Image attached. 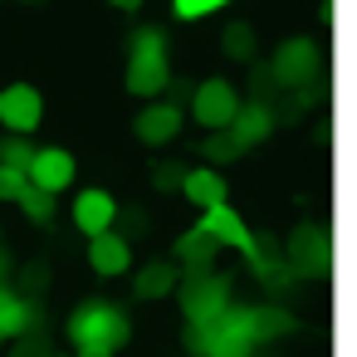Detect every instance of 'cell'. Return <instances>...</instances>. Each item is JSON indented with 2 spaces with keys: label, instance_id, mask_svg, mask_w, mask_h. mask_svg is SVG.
<instances>
[{
  "label": "cell",
  "instance_id": "obj_11",
  "mask_svg": "<svg viewBox=\"0 0 357 357\" xmlns=\"http://www.w3.org/2000/svg\"><path fill=\"white\" fill-rule=\"evenodd\" d=\"M89 264H93V274L118 279V274H128V269H132V245H128L123 235L103 230V235H93V240H89Z\"/></svg>",
  "mask_w": 357,
  "mask_h": 357
},
{
  "label": "cell",
  "instance_id": "obj_9",
  "mask_svg": "<svg viewBox=\"0 0 357 357\" xmlns=\"http://www.w3.org/2000/svg\"><path fill=\"white\" fill-rule=\"evenodd\" d=\"M201 230L215 240V245H230V250H240L245 259H255L259 264V245H255V235H250V225L235 215V206H215V211H201Z\"/></svg>",
  "mask_w": 357,
  "mask_h": 357
},
{
  "label": "cell",
  "instance_id": "obj_22",
  "mask_svg": "<svg viewBox=\"0 0 357 357\" xmlns=\"http://www.w3.org/2000/svg\"><path fill=\"white\" fill-rule=\"evenodd\" d=\"M230 0H172V10L181 15V20H201V15H211V10H225Z\"/></svg>",
  "mask_w": 357,
  "mask_h": 357
},
{
  "label": "cell",
  "instance_id": "obj_23",
  "mask_svg": "<svg viewBox=\"0 0 357 357\" xmlns=\"http://www.w3.org/2000/svg\"><path fill=\"white\" fill-rule=\"evenodd\" d=\"M20 191H25V172L0 167V201H20Z\"/></svg>",
  "mask_w": 357,
  "mask_h": 357
},
{
  "label": "cell",
  "instance_id": "obj_15",
  "mask_svg": "<svg viewBox=\"0 0 357 357\" xmlns=\"http://www.w3.org/2000/svg\"><path fill=\"white\" fill-rule=\"evenodd\" d=\"M289 255H294V264H298L303 274H323V264H328V250H323V235H318V230H298Z\"/></svg>",
  "mask_w": 357,
  "mask_h": 357
},
{
  "label": "cell",
  "instance_id": "obj_2",
  "mask_svg": "<svg viewBox=\"0 0 357 357\" xmlns=\"http://www.w3.org/2000/svg\"><path fill=\"white\" fill-rule=\"evenodd\" d=\"M128 333H132L128 313H123L118 303H108V298H89V303H79V308L69 313V337H74V347L118 352V347L128 342Z\"/></svg>",
  "mask_w": 357,
  "mask_h": 357
},
{
  "label": "cell",
  "instance_id": "obj_12",
  "mask_svg": "<svg viewBox=\"0 0 357 357\" xmlns=\"http://www.w3.org/2000/svg\"><path fill=\"white\" fill-rule=\"evenodd\" d=\"M132 128H137V137H142L147 147H162V142H172V137L181 132V108H176V103H147Z\"/></svg>",
  "mask_w": 357,
  "mask_h": 357
},
{
  "label": "cell",
  "instance_id": "obj_24",
  "mask_svg": "<svg viewBox=\"0 0 357 357\" xmlns=\"http://www.w3.org/2000/svg\"><path fill=\"white\" fill-rule=\"evenodd\" d=\"M181 176H186V172H176V167L167 162V167H157V172H152V186H157V191H176V186H181Z\"/></svg>",
  "mask_w": 357,
  "mask_h": 357
},
{
  "label": "cell",
  "instance_id": "obj_8",
  "mask_svg": "<svg viewBox=\"0 0 357 357\" xmlns=\"http://www.w3.org/2000/svg\"><path fill=\"white\" fill-rule=\"evenodd\" d=\"M181 308H186V318L196 323V328H206V323H215L225 308H230V284L225 279H191L186 289H181Z\"/></svg>",
  "mask_w": 357,
  "mask_h": 357
},
{
  "label": "cell",
  "instance_id": "obj_25",
  "mask_svg": "<svg viewBox=\"0 0 357 357\" xmlns=\"http://www.w3.org/2000/svg\"><path fill=\"white\" fill-rule=\"evenodd\" d=\"M79 357H113V352H98V347H79Z\"/></svg>",
  "mask_w": 357,
  "mask_h": 357
},
{
  "label": "cell",
  "instance_id": "obj_1",
  "mask_svg": "<svg viewBox=\"0 0 357 357\" xmlns=\"http://www.w3.org/2000/svg\"><path fill=\"white\" fill-rule=\"evenodd\" d=\"M284 328H294L289 313H269V308H225L215 323L196 328L191 342H196V352H206V357H250V347H255L259 337L284 333Z\"/></svg>",
  "mask_w": 357,
  "mask_h": 357
},
{
  "label": "cell",
  "instance_id": "obj_20",
  "mask_svg": "<svg viewBox=\"0 0 357 357\" xmlns=\"http://www.w3.org/2000/svg\"><path fill=\"white\" fill-rule=\"evenodd\" d=\"M20 206H25V215H30V220H40V225L54 215V196H45V191H35V186H25V191H20Z\"/></svg>",
  "mask_w": 357,
  "mask_h": 357
},
{
  "label": "cell",
  "instance_id": "obj_17",
  "mask_svg": "<svg viewBox=\"0 0 357 357\" xmlns=\"http://www.w3.org/2000/svg\"><path fill=\"white\" fill-rule=\"evenodd\" d=\"M25 328H30V303H25V298H15L10 289H0V342L20 337Z\"/></svg>",
  "mask_w": 357,
  "mask_h": 357
},
{
  "label": "cell",
  "instance_id": "obj_13",
  "mask_svg": "<svg viewBox=\"0 0 357 357\" xmlns=\"http://www.w3.org/2000/svg\"><path fill=\"white\" fill-rule=\"evenodd\" d=\"M181 191H186V201L201 206V211H215V206H225V196H230V186H225V176H220L215 167H191V172L181 176Z\"/></svg>",
  "mask_w": 357,
  "mask_h": 357
},
{
  "label": "cell",
  "instance_id": "obj_19",
  "mask_svg": "<svg viewBox=\"0 0 357 357\" xmlns=\"http://www.w3.org/2000/svg\"><path fill=\"white\" fill-rule=\"evenodd\" d=\"M225 54L230 59H250L255 54V30L250 25H230L225 30Z\"/></svg>",
  "mask_w": 357,
  "mask_h": 357
},
{
  "label": "cell",
  "instance_id": "obj_18",
  "mask_svg": "<svg viewBox=\"0 0 357 357\" xmlns=\"http://www.w3.org/2000/svg\"><path fill=\"white\" fill-rule=\"evenodd\" d=\"M215 250H220V245H215V240L196 225V230H186V235H181V250H176V255H181L186 264H201V259H211Z\"/></svg>",
  "mask_w": 357,
  "mask_h": 357
},
{
  "label": "cell",
  "instance_id": "obj_26",
  "mask_svg": "<svg viewBox=\"0 0 357 357\" xmlns=\"http://www.w3.org/2000/svg\"><path fill=\"white\" fill-rule=\"evenodd\" d=\"M113 6H118V10H137V6H142V0H113Z\"/></svg>",
  "mask_w": 357,
  "mask_h": 357
},
{
  "label": "cell",
  "instance_id": "obj_4",
  "mask_svg": "<svg viewBox=\"0 0 357 357\" xmlns=\"http://www.w3.org/2000/svg\"><path fill=\"white\" fill-rule=\"evenodd\" d=\"M235 113H240V93H235V84H225V79H206V84H196V93H191V118H196L206 132H225Z\"/></svg>",
  "mask_w": 357,
  "mask_h": 357
},
{
  "label": "cell",
  "instance_id": "obj_5",
  "mask_svg": "<svg viewBox=\"0 0 357 357\" xmlns=\"http://www.w3.org/2000/svg\"><path fill=\"white\" fill-rule=\"evenodd\" d=\"M269 128H274V113H269L264 103H240V113L230 118L225 137H215V142H211V157H235V152H245V147L264 142V137H269Z\"/></svg>",
  "mask_w": 357,
  "mask_h": 357
},
{
  "label": "cell",
  "instance_id": "obj_16",
  "mask_svg": "<svg viewBox=\"0 0 357 357\" xmlns=\"http://www.w3.org/2000/svg\"><path fill=\"white\" fill-rule=\"evenodd\" d=\"M172 289H176V269H172L167 259L147 264V269L137 274V284H132V294H137V298H167Z\"/></svg>",
  "mask_w": 357,
  "mask_h": 357
},
{
  "label": "cell",
  "instance_id": "obj_3",
  "mask_svg": "<svg viewBox=\"0 0 357 357\" xmlns=\"http://www.w3.org/2000/svg\"><path fill=\"white\" fill-rule=\"evenodd\" d=\"M172 84V54H167V35L162 30H137L132 50H128V93L152 98Z\"/></svg>",
  "mask_w": 357,
  "mask_h": 357
},
{
  "label": "cell",
  "instance_id": "obj_10",
  "mask_svg": "<svg viewBox=\"0 0 357 357\" xmlns=\"http://www.w3.org/2000/svg\"><path fill=\"white\" fill-rule=\"evenodd\" d=\"M69 215H74V225H79L89 240H93V235L113 230V220H118V201H113L103 186H89V191H79V196H74Z\"/></svg>",
  "mask_w": 357,
  "mask_h": 357
},
{
  "label": "cell",
  "instance_id": "obj_6",
  "mask_svg": "<svg viewBox=\"0 0 357 357\" xmlns=\"http://www.w3.org/2000/svg\"><path fill=\"white\" fill-rule=\"evenodd\" d=\"M45 118V98L40 89L30 84H10V89H0V128H6L10 137H30Z\"/></svg>",
  "mask_w": 357,
  "mask_h": 357
},
{
  "label": "cell",
  "instance_id": "obj_7",
  "mask_svg": "<svg viewBox=\"0 0 357 357\" xmlns=\"http://www.w3.org/2000/svg\"><path fill=\"white\" fill-rule=\"evenodd\" d=\"M74 176H79V167H74V157H69L64 147H35V157H30V167H25V186H35V191H45V196L69 191Z\"/></svg>",
  "mask_w": 357,
  "mask_h": 357
},
{
  "label": "cell",
  "instance_id": "obj_14",
  "mask_svg": "<svg viewBox=\"0 0 357 357\" xmlns=\"http://www.w3.org/2000/svg\"><path fill=\"white\" fill-rule=\"evenodd\" d=\"M274 74L289 79V84H308V79L318 74V50H313L308 40H289V45L279 50V59H274Z\"/></svg>",
  "mask_w": 357,
  "mask_h": 357
},
{
  "label": "cell",
  "instance_id": "obj_21",
  "mask_svg": "<svg viewBox=\"0 0 357 357\" xmlns=\"http://www.w3.org/2000/svg\"><path fill=\"white\" fill-rule=\"evenodd\" d=\"M30 157H35V147H25L20 137H6V142H0V167L25 172V167H30Z\"/></svg>",
  "mask_w": 357,
  "mask_h": 357
}]
</instances>
